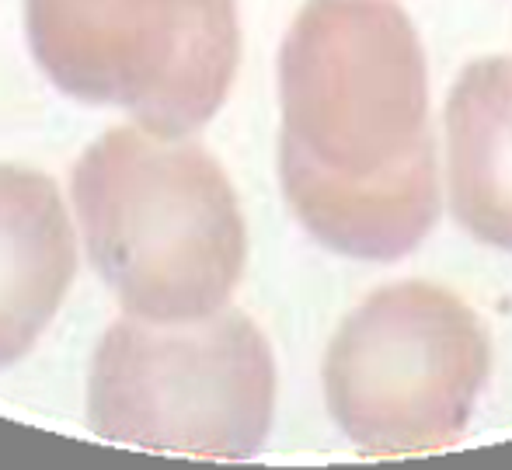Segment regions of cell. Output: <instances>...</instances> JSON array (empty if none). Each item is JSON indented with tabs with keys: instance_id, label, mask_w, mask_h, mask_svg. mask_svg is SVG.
<instances>
[{
	"instance_id": "277c9868",
	"label": "cell",
	"mask_w": 512,
	"mask_h": 470,
	"mask_svg": "<svg viewBox=\"0 0 512 470\" xmlns=\"http://www.w3.org/2000/svg\"><path fill=\"white\" fill-rule=\"evenodd\" d=\"M279 147L345 178L387 175L432 140L429 74L394 0H307L279 49Z\"/></svg>"
},
{
	"instance_id": "5b68a950",
	"label": "cell",
	"mask_w": 512,
	"mask_h": 470,
	"mask_svg": "<svg viewBox=\"0 0 512 470\" xmlns=\"http://www.w3.org/2000/svg\"><path fill=\"white\" fill-rule=\"evenodd\" d=\"M25 32L63 94L168 140L220 112L241 63L237 0H25Z\"/></svg>"
},
{
	"instance_id": "3957f363",
	"label": "cell",
	"mask_w": 512,
	"mask_h": 470,
	"mask_svg": "<svg viewBox=\"0 0 512 470\" xmlns=\"http://www.w3.org/2000/svg\"><path fill=\"white\" fill-rule=\"evenodd\" d=\"M488 370L481 317L453 289L405 279L345 317L324 352L321 387L356 450L422 457L464 436Z\"/></svg>"
},
{
	"instance_id": "52a82bcc",
	"label": "cell",
	"mask_w": 512,
	"mask_h": 470,
	"mask_svg": "<svg viewBox=\"0 0 512 470\" xmlns=\"http://www.w3.org/2000/svg\"><path fill=\"white\" fill-rule=\"evenodd\" d=\"M74 272V227L56 185L32 168L0 164V370L39 342Z\"/></svg>"
},
{
	"instance_id": "7a4b0ae2",
	"label": "cell",
	"mask_w": 512,
	"mask_h": 470,
	"mask_svg": "<svg viewBox=\"0 0 512 470\" xmlns=\"http://www.w3.org/2000/svg\"><path fill=\"white\" fill-rule=\"evenodd\" d=\"M276 415V359L241 310L133 317L98 342L88 422L108 443L168 457L248 460Z\"/></svg>"
},
{
	"instance_id": "6da1fadb",
	"label": "cell",
	"mask_w": 512,
	"mask_h": 470,
	"mask_svg": "<svg viewBox=\"0 0 512 470\" xmlns=\"http://www.w3.org/2000/svg\"><path fill=\"white\" fill-rule=\"evenodd\" d=\"M74 206L102 282L147 321L227 307L248 262V230L227 171L199 143L122 126L74 164Z\"/></svg>"
},
{
	"instance_id": "ba28073f",
	"label": "cell",
	"mask_w": 512,
	"mask_h": 470,
	"mask_svg": "<svg viewBox=\"0 0 512 470\" xmlns=\"http://www.w3.org/2000/svg\"><path fill=\"white\" fill-rule=\"evenodd\" d=\"M443 129L453 220L474 241L512 251V60L467 63L446 98Z\"/></svg>"
},
{
	"instance_id": "8992f818",
	"label": "cell",
	"mask_w": 512,
	"mask_h": 470,
	"mask_svg": "<svg viewBox=\"0 0 512 470\" xmlns=\"http://www.w3.org/2000/svg\"><path fill=\"white\" fill-rule=\"evenodd\" d=\"M279 182L293 216L328 251L356 262H398L432 234L443 209L436 143L387 175L345 178L279 147Z\"/></svg>"
}]
</instances>
